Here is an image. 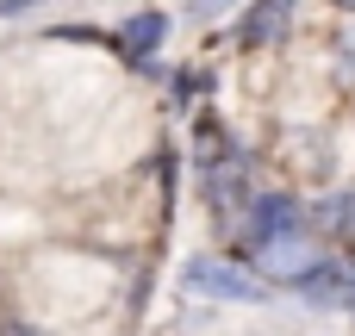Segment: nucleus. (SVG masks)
<instances>
[{
  "instance_id": "1",
  "label": "nucleus",
  "mask_w": 355,
  "mask_h": 336,
  "mask_svg": "<svg viewBox=\"0 0 355 336\" xmlns=\"http://www.w3.org/2000/svg\"><path fill=\"white\" fill-rule=\"evenodd\" d=\"M181 287L200 293V299H218V306H262V299H268V281H262V274H250V268H237V262H218V256L187 262Z\"/></svg>"
},
{
  "instance_id": "2",
  "label": "nucleus",
  "mask_w": 355,
  "mask_h": 336,
  "mask_svg": "<svg viewBox=\"0 0 355 336\" xmlns=\"http://www.w3.org/2000/svg\"><path fill=\"white\" fill-rule=\"evenodd\" d=\"M293 231H306V206L293 193H256L237 218V249L256 256V249H268L275 237H293Z\"/></svg>"
},
{
  "instance_id": "3",
  "label": "nucleus",
  "mask_w": 355,
  "mask_h": 336,
  "mask_svg": "<svg viewBox=\"0 0 355 336\" xmlns=\"http://www.w3.org/2000/svg\"><path fill=\"white\" fill-rule=\"evenodd\" d=\"M293 299L312 306V312H355V268L337 262V256H324L312 274L293 281Z\"/></svg>"
},
{
  "instance_id": "4",
  "label": "nucleus",
  "mask_w": 355,
  "mask_h": 336,
  "mask_svg": "<svg viewBox=\"0 0 355 336\" xmlns=\"http://www.w3.org/2000/svg\"><path fill=\"white\" fill-rule=\"evenodd\" d=\"M250 262H256V274H262L268 287H293V281H300V274H312L324 256H318V243H312L306 231H293V237H275L268 249H256Z\"/></svg>"
},
{
  "instance_id": "5",
  "label": "nucleus",
  "mask_w": 355,
  "mask_h": 336,
  "mask_svg": "<svg viewBox=\"0 0 355 336\" xmlns=\"http://www.w3.org/2000/svg\"><path fill=\"white\" fill-rule=\"evenodd\" d=\"M200 193H206V206H212L218 218H231V212H243V206L256 200L243 162H206V168H200Z\"/></svg>"
},
{
  "instance_id": "6",
  "label": "nucleus",
  "mask_w": 355,
  "mask_h": 336,
  "mask_svg": "<svg viewBox=\"0 0 355 336\" xmlns=\"http://www.w3.org/2000/svg\"><path fill=\"white\" fill-rule=\"evenodd\" d=\"M162 37H168V12H156V6H144V12H131L119 31H112V44H119V56L125 62H156V50H162Z\"/></svg>"
},
{
  "instance_id": "7",
  "label": "nucleus",
  "mask_w": 355,
  "mask_h": 336,
  "mask_svg": "<svg viewBox=\"0 0 355 336\" xmlns=\"http://www.w3.org/2000/svg\"><path fill=\"white\" fill-rule=\"evenodd\" d=\"M287 25H293V0H250L237 19V37H243V50H268L287 37Z\"/></svg>"
},
{
  "instance_id": "8",
  "label": "nucleus",
  "mask_w": 355,
  "mask_h": 336,
  "mask_svg": "<svg viewBox=\"0 0 355 336\" xmlns=\"http://www.w3.org/2000/svg\"><path fill=\"white\" fill-rule=\"evenodd\" d=\"M25 12H37V0H0V19H25Z\"/></svg>"
},
{
  "instance_id": "9",
  "label": "nucleus",
  "mask_w": 355,
  "mask_h": 336,
  "mask_svg": "<svg viewBox=\"0 0 355 336\" xmlns=\"http://www.w3.org/2000/svg\"><path fill=\"white\" fill-rule=\"evenodd\" d=\"M225 6H231V0H193V12H200V19H218Z\"/></svg>"
},
{
  "instance_id": "10",
  "label": "nucleus",
  "mask_w": 355,
  "mask_h": 336,
  "mask_svg": "<svg viewBox=\"0 0 355 336\" xmlns=\"http://www.w3.org/2000/svg\"><path fill=\"white\" fill-rule=\"evenodd\" d=\"M6 336H44V330H25V324H12V330H6Z\"/></svg>"
},
{
  "instance_id": "11",
  "label": "nucleus",
  "mask_w": 355,
  "mask_h": 336,
  "mask_svg": "<svg viewBox=\"0 0 355 336\" xmlns=\"http://www.w3.org/2000/svg\"><path fill=\"white\" fill-rule=\"evenodd\" d=\"M337 6H349V12H355V0H337Z\"/></svg>"
}]
</instances>
